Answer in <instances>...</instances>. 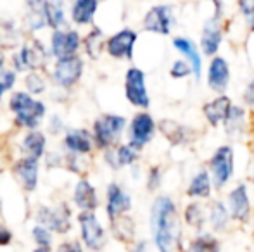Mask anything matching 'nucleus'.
<instances>
[{"instance_id": "obj_1", "label": "nucleus", "mask_w": 254, "mask_h": 252, "mask_svg": "<svg viewBox=\"0 0 254 252\" xmlns=\"http://www.w3.org/2000/svg\"><path fill=\"white\" fill-rule=\"evenodd\" d=\"M151 233L157 252H178L182 247V218L168 195H157L151 205Z\"/></svg>"}, {"instance_id": "obj_2", "label": "nucleus", "mask_w": 254, "mask_h": 252, "mask_svg": "<svg viewBox=\"0 0 254 252\" xmlns=\"http://www.w3.org/2000/svg\"><path fill=\"white\" fill-rule=\"evenodd\" d=\"M7 111L12 116V125L17 131H30L44 128L49 105L42 97H33L23 88H16L7 97Z\"/></svg>"}, {"instance_id": "obj_3", "label": "nucleus", "mask_w": 254, "mask_h": 252, "mask_svg": "<svg viewBox=\"0 0 254 252\" xmlns=\"http://www.w3.org/2000/svg\"><path fill=\"white\" fill-rule=\"evenodd\" d=\"M51 62L47 44L38 37H26L9 52V67L19 76L26 71H47Z\"/></svg>"}, {"instance_id": "obj_4", "label": "nucleus", "mask_w": 254, "mask_h": 252, "mask_svg": "<svg viewBox=\"0 0 254 252\" xmlns=\"http://www.w3.org/2000/svg\"><path fill=\"white\" fill-rule=\"evenodd\" d=\"M74 216L76 211L69 201H57L54 204H42L33 212V223L49 228L56 239L69 237L74 230Z\"/></svg>"}, {"instance_id": "obj_5", "label": "nucleus", "mask_w": 254, "mask_h": 252, "mask_svg": "<svg viewBox=\"0 0 254 252\" xmlns=\"http://www.w3.org/2000/svg\"><path fill=\"white\" fill-rule=\"evenodd\" d=\"M85 69H87V59L81 54L74 55V57L61 59V61H52L51 66L47 67L51 90L69 95L83 80Z\"/></svg>"}, {"instance_id": "obj_6", "label": "nucleus", "mask_w": 254, "mask_h": 252, "mask_svg": "<svg viewBox=\"0 0 254 252\" xmlns=\"http://www.w3.org/2000/svg\"><path fill=\"white\" fill-rule=\"evenodd\" d=\"M128 119L116 112H102L92 121L90 133L94 138V145L97 152H104L111 147H116L121 140L123 135L127 133Z\"/></svg>"}, {"instance_id": "obj_7", "label": "nucleus", "mask_w": 254, "mask_h": 252, "mask_svg": "<svg viewBox=\"0 0 254 252\" xmlns=\"http://www.w3.org/2000/svg\"><path fill=\"white\" fill-rule=\"evenodd\" d=\"M74 226L78 230L76 239L87 252H104L109 244V233L97 212H76Z\"/></svg>"}, {"instance_id": "obj_8", "label": "nucleus", "mask_w": 254, "mask_h": 252, "mask_svg": "<svg viewBox=\"0 0 254 252\" xmlns=\"http://www.w3.org/2000/svg\"><path fill=\"white\" fill-rule=\"evenodd\" d=\"M81 40H83V33L71 24L64 28H57V30H51L47 40L51 61H61V59L80 55Z\"/></svg>"}, {"instance_id": "obj_9", "label": "nucleus", "mask_w": 254, "mask_h": 252, "mask_svg": "<svg viewBox=\"0 0 254 252\" xmlns=\"http://www.w3.org/2000/svg\"><path fill=\"white\" fill-rule=\"evenodd\" d=\"M40 162L28 155H16L10 159V175L24 194H35L40 187Z\"/></svg>"}, {"instance_id": "obj_10", "label": "nucleus", "mask_w": 254, "mask_h": 252, "mask_svg": "<svg viewBox=\"0 0 254 252\" xmlns=\"http://www.w3.org/2000/svg\"><path fill=\"white\" fill-rule=\"evenodd\" d=\"M69 204L76 212H97L102 205L97 187L94 185L88 175L78 176L69 194Z\"/></svg>"}, {"instance_id": "obj_11", "label": "nucleus", "mask_w": 254, "mask_h": 252, "mask_svg": "<svg viewBox=\"0 0 254 252\" xmlns=\"http://www.w3.org/2000/svg\"><path fill=\"white\" fill-rule=\"evenodd\" d=\"M125 99L128 104L140 111H147L151 105L145 73L138 66H130L125 73Z\"/></svg>"}, {"instance_id": "obj_12", "label": "nucleus", "mask_w": 254, "mask_h": 252, "mask_svg": "<svg viewBox=\"0 0 254 252\" xmlns=\"http://www.w3.org/2000/svg\"><path fill=\"white\" fill-rule=\"evenodd\" d=\"M221 40H223V3L221 0H214V14L204 21L201 31V49L204 55L209 57L216 55Z\"/></svg>"}, {"instance_id": "obj_13", "label": "nucleus", "mask_w": 254, "mask_h": 252, "mask_svg": "<svg viewBox=\"0 0 254 252\" xmlns=\"http://www.w3.org/2000/svg\"><path fill=\"white\" fill-rule=\"evenodd\" d=\"M61 151L64 154L80 155V157H94L95 145L94 138L88 128L67 126L64 133L61 135Z\"/></svg>"}, {"instance_id": "obj_14", "label": "nucleus", "mask_w": 254, "mask_h": 252, "mask_svg": "<svg viewBox=\"0 0 254 252\" xmlns=\"http://www.w3.org/2000/svg\"><path fill=\"white\" fill-rule=\"evenodd\" d=\"M234 149L230 145H220L213 152L209 159V173L211 183L216 190H221L234 176Z\"/></svg>"}, {"instance_id": "obj_15", "label": "nucleus", "mask_w": 254, "mask_h": 252, "mask_svg": "<svg viewBox=\"0 0 254 252\" xmlns=\"http://www.w3.org/2000/svg\"><path fill=\"white\" fill-rule=\"evenodd\" d=\"M157 131V123L147 111L135 112L131 119L127 125V135H128V144L133 145L137 151L142 152V149L147 147L154 140Z\"/></svg>"}, {"instance_id": "obj_16", "label": "nucleus", "mask_w": 254, "mask_h": 252, "mask_svg": "<svg viewBox=\"0 0 254 252\" xmlns=\"http://www.w3.org/2000/svg\"><path fill=\"white\" fill-rule=\"evenodd\" d=\"M138 40V33L131 28H121L116 33L106 37L104 54L114 61H131L133 59L135 45Z\"/></svg>"}, {"instance_id": "obj_17", "label": "nucleus", "mask_w": 254, "mask_h": 252, "mask_svg": "<svg viewBox=\"0 0 254 252\" xmlns=\"http://www.w3.org/2000/svg\"><path fill=\"white\" fill-rule=\"evenodd\" d=\"M133 209V199L120 182H109L104 192V212L107 221L130 214Z\"/></svg>"}, {"instance_id": "obj_18", "label": "nucleus", "mask_w": 254, "mask_h": 252, "mask_svg": "<svg viewBox=\"0 0 254 252\" xmlns=\"http://www.w3.org/2000/svg\"><path fill=\"white\" fill-rule=\"evenodd\" d=\"M175 23H177V19H175L173 7L168 3H159V5H152L145 12L144 19H142V28L147 33L168 37L173 30Z\"/></svg>"}, {"instance_id": "obj_19", "label": "nucleus", "mask_w": 254, "mask_h": 252, "mask_svg": "<svg viewBox=\"0 0 254 252\" xmlns=\"http://www.w3.org/2000/svg\"><path fill=\"white\" fill-rule=\"evenodd\" d=\"M101 7V0H67V21L78 30L92 28Z\"/></svg>"}, {"instance_id": "obj_20", "label": "nucleus", "mask_w": 254, "mask_h": 252, "mask_svg": "<svg viewBox=\"0 0 254 252\" xmlns=\"http://www.w3.org/2000/svg\"><path fill=\"white\" fill-rule=\"evenodd\" d=\"M102 161L113 171H120L123 168H130V166L137 164L140 159V151L130 145L128 142H120L116 147H111L107 151L101 152Z\"/></svg>"}, {"instance_id": "obj_21", "label": "nucleus", "mask_w": 254, "mask_h": 252, "mask_svg": "<svg viewBox=\"0 0 254 252\" xmlns=\"http://www.w3.org/2000/svg\"><path fill=\"white\" fill-rule=\"evenodd\" d=\"M227 209L230 219L241 223V225H248L251 219V201H249L248 187L246 183H239L234 189L228 192L227 195Z\"/></svg>"}, {"instance_id": "obj_22", "label": "nucleus", "mask_w": 254, "mask_h": 252, "mask_svg": "<svg viewBox=\"0 0 254 252\" xmlns=\"http://www.w3.org/2000/svg\"><path fill=\"white\" fill-rule=\"evenodd\" d=\"M49 151V137L44 130L21 131L17 140V155H28L37 161H42Z\"/></svg>"}, {"instance_id": "obj_23", "label": "nucleus", "mask_w": 254, "mask_h": 252, "mask_svg": "<svg viewBox=\"0 0 254 252\" xmlns=\"http://www.w3.org/2000/svg\"><path fill=\"white\" fill-rule=\"evenodd\" d=\"M23 28L26 37H38V33L47 30L45 21V0H24Z\"/></svg>"}, {"instance_id": "obj_24", "label": "nucleus", "mask_w": 254, "mask_h": 252, "mask_svg": "<svg viewBox=\"0 0 254 252\" xmlns=\"http://www.w3.org/2000/svg\"><path fill=\"white\" fill-rule=\"evenodd\" d=\"M230 83V66L221 55H213L207 67V87L216 94H223Z\"/></svg>"}, {"instance_id": "obj_25", "label": "nucleus", "mask_w": 254, "mask_h": 252, "mask_svg": "<svg viewBox=\"0 0 254 252\" xmlns=\"http://www.w3.org/2000/svg\"><path fill=\"white\" fill-rule=\"evenodd\" d=\"M157 130L171 145H187L195 140V131L175 119H161L157 123Z\"/></svg>"}, {"instance_id": "obj_26", "label": "nucleus", "mask_w": 254, "mask_h": 252, "mask_svg": "<svg viewBox=\"0 0 254 252\" xmlns=\"http://www.w3.org/2000/svg\"><path fill=\"white\" fill-rule=\"evenodd\" d=\"M104 47H106V35H104L102 28L92 26L83 33V40H81V55L88 61H99L104 54Z\"/></svg>"}, {"instance_id": "obj_27", "label": "nucleus", "mask_w": 254, "mask_h": 252, "mask_svg": "<svg viewBox=\"0 0 254 252\" xmlns=\"http://www.w3.org/2000/svg\"><path fill=\"white\" fill-rule=\"evenodd\" d=\"M173 49H177L182 55L185 57V61L189 62L192 69V74L195 76V80H201L202 76V57L199 54L197 47L195 44L190 40V38H185V37H177L173 38Z\"/></svg>"}, {"instance_id": "obj_28", "label": "nucleus", "mask_w": 254, "mask_h": 252, "mask_svg": "<svg viewBox=\"0 0 254 252\" xmlns=\"http://www.w3.org/2000/svg\"><path fill=\"white\" fill-rule=\"evenodd\" d=\"M230 107H232V99L228 95L221 94L202 105V114L211 128H218L223 123L225 116H227Z\"/></svg>"}, {"instance_id": "obj_29", "label": "nucleus", "mask_w": 254, "mask_h": 252, "mask_svg": "<svg viewBox=\"0 0 254 252\" xmlns=\"http://www.w3.org/2000/svg\"><path fill=\"white\" fill-rule=\"evenodd\" d=\"M26 38L23 28L17 26L16 19H2L0 21V47L7 52L14 50L21 42Z\"/></svg>"}, {"instance_id": "obj_30", "label": "nucleus", "mask_w": 254, "mask_h": 252, "mask_svg": "<svg viewBox=\"0 0 254 252\" xmlns=\"http://www.w3.org/2000/svg\"><path fill=\"white\" fill-rule=\"evenodd\" d=\"M23 80V90L31 94L33 97H44L51 92V83H49L47 71H26L21 74Z\"/></svg>"}, {"instance_id": "obj_31", "label": "nucleus", "mask_w": 254, "mask_h": 252, "mask_svg": "<svg viewBox=\"0 0 254 252\" xmlns=\"http://www.w3.org/2000/svg\"><path fill=\"white\" fill-rule=\"evenodd\" d=\"M109 230L114 240L121 244L135 242V221L130 214L120 216V218L109 221Z\"/></svg>"}, {"instance_id": "obj_32", "label": "nucleus", "mask_w": 254, "mask_h": 252, "mask_svg": "<svg viewBox=\"0 0 254 252\" xmlns=\"http://www.w3.org/2000/svg\"><path fill=\"white\" fill-rule=\"evenodd\" d=\"M211 190H213V183H211V176L207 173V169H199L190 180V185L187 187V197L190 199H209L211 197Z\"/></svg>"}, {"instance_id": "obj_33", "label": "nucleus", "mask_w": 254, "mask_h": 252, "mask_svg": "<svg viewBox=\"0 0 254 252\" xmlns=\"http://www.w3.org/2000/svg\"><path fill=\"white\" fill-rule=\"evenodd\" d=\"M207 221L211 225V230L216 233H221L228 228L230 214H228L227 204L223 201H213L207 211Z\"/></svg>"}, {"instance_id": "obj_34", "label": "nucleus", "mask_w": 254, "mask_h": 252, "mask_svg": "<svg viewBox=\"0 0 254 252\" xmlns=\"http://www.w3.org/2000/svg\"><path fill=\"white\" fill-rule=\"evenodd\" d=\"M244 123H246V109L241 105H234L228 109L227 116L223 119V126L228 137H239L244 133Z\"/></svg>"}, {"instance_id": "obj_35", "label": "nucleus", "mask_w": 254, "mask_h": 252, "mask_svg": "<svg viewBox=\"0 0 254 252\" xmlns=\"http://www.w3.org/2000/svg\"><path fill=\"white\" fill-rule=\"evenodd\" d=\"M187 252H221V247L216 237L209 235V233H201L190 240Z\"/></svg>"}, {"instance_id": "obj_36", "label": "nucleus", "mask_w": 254, "mask_h": 252, "mask_svg": "<svg viewBox=\"0 0 254 252\" xmlns=\"http://www.w3.org/2000/svg\"><path fill=\"white\" fill-rule=\"evenodd\" d=\"M184 219L190 228L202 230L204 223H206L204 207L199 202H190V204H187V207H185V211H184Z\"/></svg>"}, {"instance_id": "obj_37", "label": "nucleus", "mask_w": 254, "mask_h": 252, "mask_svg": "<svg viewBox=\"0 0 254 252\" xmlns=\"http://www.w3.org/2000/svg\"><path fill=\"white\" fill-rule=\"evenodd\" d=\"M30 237L31 242L35 244V247H54V244H56V235L49 228L37 225V223L31 225Z\"/></svg>"}, {"instance_id": "obj_38", "label": "nucleus", "mask_w": 254, "mask_h": 252, "mask_svg": "<svg viewBox=\"0 0 254 252\" xmlns=\"http://www.w3.org/2000/svg\"><path fill=\"white\" fill-rule=\"evenodd\" d=\"M45 126V133H47V137H61V135L64 133V130H66V121H64V118L59 114V112H54V114H49L47 119H45L44 123Z\"/></svg>"}, {"instance_id": "obj_39", "label": "nucleus", "mask_w": 254, "mask_h": 252, "mask_svg": "<svg viewBox=\"0 0 254 252\" xmlns=\"http://www.w3.org/2000/svg\"><path fill=\"white\" fill-rule=\"evenodd\" d=\"M54 252H87L76 237H64L52 247Z\"/></svg>"}, {"instance_id": "obj_40", "label": "nucleus", "mask_w": 254, "mask_h": 252, "mask_svg": "<svg viewBox=\"0 0 254 252\" xmlns=\"http://www.w3.org/2000/svg\"><path fill=\"white\" fill-rule=\"evenodd\" d=\"M163 185V169L159 166H151L145 175V189L149 192H157Z\"/></svg>"}, {"instance_id": "obj_41", "label": "nucleus", "mask_w": 254, "mask_h": 252, "mask_svg": "<svg viewBox=\"0 0 254 252\" xmlns=\"http://www.w3.org/2000/svg\"><path fill=\"white\" fill-rule=\"evenodd\" d=\"M44 166L47 169H63L64 168V152L61 151H47L44 155Z\"/></svg>"}, {"instance_id": "obj_42", "label": "nucleus", "mask_w": 254, "mask_h": 252, "mask_svg": "<svg viewBox=\"0 0 254 252\" xmlns=\"http://www.w3.org/2000/svg\"><path fill=\"white\" fill-rule=\"evenodd\" d=\"M0 81H2V85L5 87L7 94H10L12 90H16L17 83H19V74L7 66V67H3V69L0 71Z\"/></svg>"}, {"instance_id": "obj_43", "label": "nucleus", "mask_w": 254, "mask_h": 252, "mask_svg": "<svg viewBox=\"0 0 254 252\" xmlns=\"http://www.w3.org/2000/svg\"><path fill=\"white\" fill-rule=\"evenodd\" d=\"M190 73H192V69H190V66H189V62L187 61H182V59L175 61L173 64H171V67H170V76L175 78V80L187 78Z\"/></svg>"}, {"instance_id": "obj_44", "label": "nucleus", "mask_w": 254, "mask_h": 252, "mask_svg": "<svg viewBox=\"0 0 254 252\" xmlns=\"http://www.w3.org/2000/svg\"><path fill=\"white\" fill-rule=\"evenodd\" d=\"M14 244V232L10 230V226L0 218V249H5Z\"/></svg>"}, {"instance_id": "obj_45", "label": "nucleus", "mask_w": 254, "mask_h": 252, "mask_svg": "<svg viewBox=\"0 0 254 252\" xmlns=\"http://www.w3.org/2000/svg\"><path fill=\"white\" fill-rule=\"evenodd\" d=\"M242 102L249 107H254V78L248 83V87L242 92Z\"/></svg>"}, {"instance_id": "obj_46", "label": "nucleus", "mask_w": 254, "mask_h": 252, "mask_svg": "<svg viewBox=\"0 0 254 252\" xmlns=\"http://www.w3.org/2000/svg\"><path fill=\"white\" fill-rule=\"evenodd\" d=\"M237 5H239V10H241L246 17L254 14V0H237Z\"/></svg>"}, {"instance_id": "obj_47", "label": "nucleus", "mask_w": 254, "mask_h": 252, "mask_svg": "<svg viewBox=\"0 0 254 252\" xmlns=\"http://www.w3.org/2000/svg\"><path fill=\"white\" fill-rule=\"evenodd\" d=\"M128 252H149V246L145 240H135V242L131 244V249Z\"/></svg>"}, {"instance_id": "obj_48", "label": "nucleus", "mask_w": 254, "mask_h": 252, "mask_svg": "<svg viewBox=\"0 0 254 252\" xmlns=\"http://www.w3.org/2000/svg\"><path fill=\"white\" fill-rule=\"evenodd\" d=\"M7 66H9V52H7L5 49L0 47V71Z\"/></svg>"}, {"instance_id": "obj_49", "label": "nucleus", "mask_w": 254, "mask_h": 252, "mask_svg": "<svg viewBox=\"0 0 254 252\" xmlns=\"http://www.w3.org/2000/svg\"><path fill=\"white\" fill-rule=\"evenodd\" d=\"M5 95H9V94H7L5 87H3L2 81H0V105H2V102H3V101H5Z\"/></svg>"}, {"instance_id": "obj_50", "label": "nucleus", "mask_w": 254, "mask_h": 252, "mask_svg": "<svg viewBox=\"0 0 254 252\" xmlns=\"http://www.w3.org/2000/svg\"><path fill=\"white\" fill-rule=\"evenodd\" d=\"M31 252H54L52 247H33Z\"/></svg>"}, {"instance_id": "obj_51", "label": "nucleus", "mask_w": 254, "mask_h": 252, "mask_svg": "<svg viewBox=\"0 0 254 252\" xmlns=\"http://www.w3.org/2000/svg\"><path fill=\"white\" fill-rule=\"evenodd\" d=\"M248 19H249V30L254 33V14H253V16H249Z\"/></svg>"}, {"instance_id": "obj_52", "label": "nucleus", "mask_w": 254, "mask_h": 252, "mask_svg": "<svg viewBox=\"0 0 254 252\" xmlns=\"http://www.w3.org/2000/svg\"><path fill=\"white\" fill-rule=\"evenodd\" d=\"M253 185H254V176H253Z\"/></svg>"}]
</instances>
